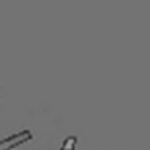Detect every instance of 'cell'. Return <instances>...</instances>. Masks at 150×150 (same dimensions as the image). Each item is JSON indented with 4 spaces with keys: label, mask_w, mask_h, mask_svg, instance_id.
Instances as JSON below:
<instances>
[{
    "label": "cell",
    "mask_w": 150,
    "mask_h": 150,
    "mask_svg": "<svg viewBox=\"0 0 150 150\" xmlns=\"http://www.w3.org/2000/svg\"><path fill=\"white\" fill-rule=\"evenodd\" d=\"M73 142H74V140H71V139H69L68 142H66V145H65V149H63V150H71V145H73Z\"/></svg>",
    "instance_id": "cell-1"
}]
</instances>
